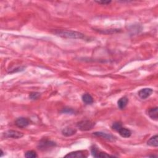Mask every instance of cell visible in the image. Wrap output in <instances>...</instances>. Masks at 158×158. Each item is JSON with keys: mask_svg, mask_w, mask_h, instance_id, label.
Instances as JSON below:
<instances>
[{"mask_svg": "<svg viewBox=\"0 0 158 158\" xmlns=\"http://www.w3.org/2000/svg\"><path fill=\"white\" fill-rule=\"evenodd\" d=\"M92 153L93 157H114L113 156H111L109 154H108L106 153H103L98 151V149L96 148H92Z\"/></svg>", "mask_w": 158, "mask_h": 158, "instance_id": "9", "label": "cell"}, {"mask_svg": "<svg viewBox=\"0 0 158 158\" xmlns=\"http://www.w3.org/2000/svg\"><path fill=\"white\" fill-rule=\"evenodd\" d=\"M82 101L86 104H91L93 103V98L90 94L85 93L82 96Z\"/></svg>", "mask_w": 158, "mask_h": 158, "instance_id": "15", "label": "cell"}, {"mask_svg": "<svg viewBox=\"0 0 158 158\" xmlns=\"http://www.w3.org/2000/svg\"><path fill=\"white\" fill-rule=\"evenodd\" d=\"M122 127V124H121L120 122H114L112 124V128L113 130H114L117 131H118Z\"/></svg>", "mask_w": 158, "mask_h": 158, "instance_id": "17", "label": "cell"}, {"mask_svg": "<svg viewBox=\"0 0 158 158\" xmlns=\"http://www.w3.org/2000/svg\"><path fill=\"white\" fill-rule=\"evenodd\" d=\"M128 102V100L126 96H124V97L120 98L117 101V105L119 108L120 109H124L127 106Z\"/></svg>", "mask_w": 158, "mask_h": 158, "instance_id": "12", "label": "cell"}, {"mask_svg": "<svg viewBox=\"0 0 158 158\" xmlns=\"http://www.w3.org/2000/svg\"><path fill=\"white\" fill-rule=\"evenodd\" d=\"M95 2L102 5H108L111 3V1H96Z\"/></svg>", "mask_w": 158, "mask_h": 158, "instance_id": "19", "label": "cell"}, {"mask_svg": "<svg viewBox=\"0 0 158 158\" xmlns=\"http://www.w3.org/2000/svg\"><path fill=\"white\" fill-rule=\"evenodd\" d=\"M93 135L101 137L103 139H105L106 140H108V141H114L115 140V137L113 135L111 134H108L106 133H104L101 132V131H98V132H95L93 133Z\"/></svg>", "mask_w": 158, "mask_h": 158, "instance_id": "8", "label": "cell"}, {"mask_svg": "<svg viewBox=\"0 0 158 158\" xmlns=\"http://www.w3.org/2000/svg\"><path fill=\"white\" fill-rule=\"evenodd\" d=\"M77 133V130L71 127H66L62 130V134L65 137H71Z\"/></svg>", "mask_w": 158, "mask_h": 158, "instance_id": "11", "label": "cell"}, {"mask_svg": "<svg viewBox=\"0 0 158 158\" xmlns=\"http://www.w3.org/2000/svg\"><path fill=\"white\" fill-rule=\"evenodd\" d=\"M62 112H64V113H70V114H72L74 112V111L72 109H64Z\"/></svg>", "mask_w": 158, "mask_h": 158, "instance_id": "20", "label": "cell"}, {"mask_svg": "<svg viewBox=\"0 0 158 158\" xmlns=\"http://www.w3.org/2000/svg\"><path fill=\"white\" fill-rule=\"evenodd\" d=\"M85 151H77L74 152L70 153L65 156L66 157H72V158H83L87 157V153H85Z\"/></svg>", "mask_w": 158, "mask_h": 158, "instance_id": "7", "label": "cell"}, {"mask_svg": "<svg viewBox=\"0 0 158 158\" xmlns=\"http://www.w3.org/2000/svg\"><path fill=\"white\" fill-rule=\"evenodd\" d=\"M148 115L150 116V117L156 121L158 120V108L155 107L151 108L148 110Z\"/></svg>", "mask_w": 158, "mask_h": 158, "instance_id": "10", "label": "cell"}, {"mask_svg": "<svg viewBox=\"0 0 158 158\" xmlns=\"http://www.w3.org/2000/svg\"><path fill=\"white\" fill-rule=\"evenodd\" d=\"M29 97L31 100H38L40 97V93H37V92H32L30 94Z\"/></svg>", "mask_w": 158, "mask_h": 158, "instance_id": "18", "label": "cell"}, {"mask_svg": "<svg viewBox=\"0 0 158 158\" xmlns=\"http://www.w3.org/2000/svg\"><path fill=\"white\" fill-rule=\"evenodd\" d=\"M157 139H158L157 135H156L152 137L148 141L147 145H149V146H152V147H156V148H157L158 146V141H157Z\"/></svg>", "mask_w": 158, "mask_h": 158, "instance_id": "14", "label": "cell"}, {"mask_svg": "<svg viewBox=\"0 0 158 158\" xmlns=\"http://www.w3.org/2000/svg\"><path fill=\"white\" fill-rule=\"evenodd\" d=\"M54 34L58 36L66 38H73V39H83L85 38V35L78 32L72 31V30H58L54 32Z\"/></svg>", "mask_w": 158, "mask_h": 158, "instance_id": "1", "label": "cell"}, {"mask_svg": "<svg viewBox=\"0 0 158 158\" xmlns=\"http://www.w3.org/2000/svg\"><path fill=\"white\" fill-rule=\"evenodd\" d=\"M118 132L120 134V135L123 138H129L131 135V131L129 129L124 127H122L118 131Z\"/></svg>", "mask_w": 158, "mask_h": 158, "instance_id": "13", "label": "cell"}, {"mask_svg": "<svg viewBox=\"0 0 158 158\" xmlns=\"http://www.w3.org/2000/svg\"><path fill=\"white\" fill-rule=\"evenodd\" d=\"M4 136L6 138H11L14 139H19L22 138L24 136V134L20 131H16V130H7L4 133Z\"/></svg>", "mask_w": 158, "mask_h": 158, "instance_id": "4", "label": "cell"}, {"mask_svg": "<svg viewBox=\"0 0 158 158\" xmlns=\"http://www.w3.org/2000/svg\"><path fill=\"white\" fill-rule=\"evenodd\" d=\"M56 146V144L53 142L50 141L48 140H42L39 142L38 148L41 151H47L51 148L55 147Z\"/></svg>", "mask_w": 158, "mask_h": 158, "instance_id": "3", "label": "cell"}, {"mask_svg": "<svg viewBox=\"0 0 158 158\" xmlns=\"http://www.w3.org/2000/svg\"><path fill=\"white\" fill-rule=\"evenodd\" d=\"M95 126V123L89 120H84L77 123V127L81 131H89L92 130Z\"/></svg>", "mask_w": 158, "mask_h": 158, "instance_id": "2", "label": "cell"}, {"mask_svg": "<svg viewBox=\"0 0 158 158\" xmlns=\"http://www.w3.org/2000/svg\"><path fill=\"white\" fill-rule=\"evenodd\" d=\"M30 121L25 117H19L15 121V124L19 128H25L30 125Z\"/></svg>", "mask_w": 158, "mask_h": 158, "instance_id": "5", "label": "cell"}, {"mask_svg": "<svg viewBox=\"0 0 158 158\" xmlns=\"http://www.w3.org/2000/svg\"><path fill=\"white\" fill-rule=\"evenodd\" d=\"M37 156H38L36 152L32 151V150L28 151L25 154V157L27 158H35V157H37Z\"/></svg>", "mask_w": 158, "mask_h": 158, "instance_id": "16", "label": "cell"}, {"mask_svg": "<svg viewBox=\"0 0 158 158\" xmlns=\"http://www.w3.org/2000/svg\"><path fill=\"white\" fill-rule=\"evenodd\" d=\"M153 90L151 89H150V88H145V89H143L138 92V96L141 99L145 100L147 98L150 97L153 93Z\"/></svg>", "mask_w": 158, "mask_h": 158, "instance_id": "6", "label": "cell"}]
</instances>
